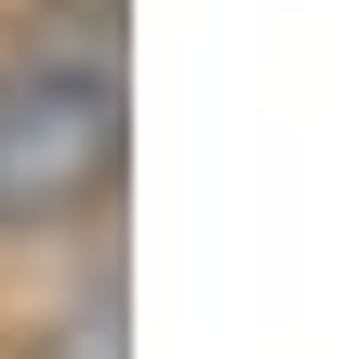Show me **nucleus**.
Segmentation results:
<instances>
[{
	"instance_id": "obj_1",
	"label": "nucleus",
	"mask_w": 359,
	"mask_h": 359,
	"mask_svg": "<svg viewBox=\"0 0 359 359\" xmlns=\"http://www.w3.org/2000/svg\"><path fill=\"white\" fill-rule=\"evenodd\" d=\"M120 147H133V93H120V67L53 53V40L0 53V226H13V240H53V226L107 213Z\"/></svg>"
},
{
	"instance_id": "obj_2",
	"label": "nucleus",
	"mask_w": 359,
	"mask_h": 359,
	"mask_svg": "<svg viewBox=\"0 0 359 359\" xmlns=\"http://www.w3.org/2000/svg\"><path fill=\"white\" fill-rule=\"evenodd\" d=\"M27 359H133V346H120V280H80V306H67V320H40Z\"/></svg>"
}]
</instances>
